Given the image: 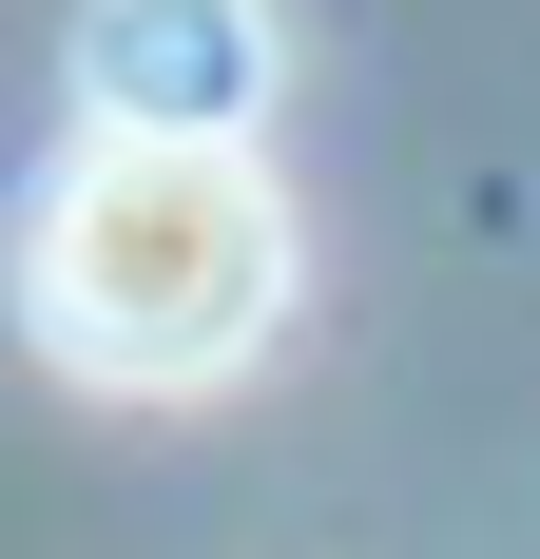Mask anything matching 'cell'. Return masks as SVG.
Masks as SVG:
<instances>
[{
  "label": "cell",
  "instance_id": "7a4b0ae2",
  "mask_svg": "<svg viewBox=\"0 0 540 559\" xmlns=\"http://www.w3.org/2000/svg\"><path fill=\"white\" fill-rule=\"evenodd\" d=\"M270 0H78V39H58V78H78V116L97 135H193V155H251L270 116Z\"/></svg>",
  "mask_w": 540,
  "mask_h": 559
},
{
  "label": "cell",
  "instance_id": "6da1fadb",
  "mask_svg": "<svg viewBox=\"0 0 540 559\" xmlns=\"http://www.w3.org/2000/svg\"><path fill=\"white\" fill-rule=\"evenodd\" d=\"M290 309V213H270L251 155H193V135H78L20 213V329L78 367V386H232Z\"/></svg>",
  "mask_w": 540,
  "mask_h": 559
}]
</instances>
